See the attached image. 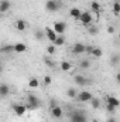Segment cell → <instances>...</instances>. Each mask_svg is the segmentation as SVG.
<instances>
[{
    "label": "cell",
    "mask_w": 120,
    "mask_h": 122,
    "mask_svg": "<svg viewBox=\"0 0 120 122\" xmlns=\"http://www.w3.org/2000/svg\"><path fill=\"white\" fill-rule=\"evenodd\" d=\"M72 53L74 54H83V53H86V46L82 43H76L72 47Z\"/></svg>",
    "instance_id": "obj_9"
},
{
    "label": "cell",
    "mask_w": 120,
    "mask_h": 122,
    "mask_svg": "<svg viewBox=\"0 0 120 122\" xmlns=\"http://www.w3.org/2000/svg\"><path fill=\"white\" fill-rule=\"evenodd\" d=\"M45 37L52 43V44H55V41H57V38H58V34L55 33L54 29H51V27H47L45 29Z\"/></svg>",
    "instance_id": "obj_5"
},
{
    "label": "cell",
    "mask_w": 120,
    "mask_h": 122,
    "mask_svg": "<svg viewBox=\"0 0 120 122\" xmlns=\"http://www.w3.org/2000/svg\"><path fill=\"white\" fill-rule=\"evenodd\" d=\"M11 9V1H9V0H1L0 1V13H7L9 10Z\"/></svg>",
    "instance_id": "obj_10"
},
{
    "label": "cell",
    "mask_w": 120,
    "mask_h": 122,
    "mask_svg": "<svg viewBox=\"0 0 120 122\" xmlns=\"http://www.w3.org/2000/svg\"><path fill=\"white\" fill-rule=\"evenodd\" d=\"M78 94H79V92L76 91L75 88H68V90H66V95H68L69 98H76Z\"/></svg>",
    "instance_id": "obj_21"
},
{
    "label": "cell",
    "mask_w": 120,
    "mask_h": 122,
    "mask_svg": "<svg viewBox=\"0 0 120 122\" xmlns=\"http://www.w3.org/2000/svg\"><path fill=\"white\" fill-rule=\"evenodd\" d=\"M14 27H16V30H18V31H24L27 29V23L24 20H17L14 23Z\"/></svg>",
    "instance_id": "obj_15"
},
{
    "label": "cell",
    "mask_w": 120,
    "mask_h": 122,
    "mask_svg": "<svg viewBox=\"0 0 120 122\" xmlns=\"http://www.w3.org/2000/svg\"><path fill=\"white\" fill-rule=\"evenodd\" d=\"M106 109H107V112L113 114V112L116 111V107H113V105H110V104H106Z\"/></svg>",
    "instance_id": "obj_31"
},
{
    "label": "cell",
    "mask_w": 120,
    "mask_h": 122,
    "mask_svg": "<svg viewBox=\"0 0 120 122\" xmlns=\"http://www.w3.org/2000/svg\"><path fill=\"white\" fill-rule=\"evenodd\" d=\"M102 54H103V51H102V48H99V47H93V51H92V56L93 57H102Z\"/></svg>",
    "instance_id": "obj_23"
},
{
    "label": "cell",
    "mask_w": 120,
    "mask_h": 122,
    "mask_svg": "<svg viewBox=\"0 0 120 122\" xmlns=\"http://www.w3.org/2000/svg\"><path fill=\"white\" fill-rule=\"evenodd\" d=\"M107 33L109 34H113L115 33V27H107Z\"/></svg>",
    "instance_id": "obj_37"
},
{
    "label": "cell",
    "mask_w": 120,
    "mask_h": 122,
    "mask_svg": "<svg viewBox=\"0 0 120 122\" xmlns=\"http://www.w3.org/2000/svg\"><path fill=\"white\" fill-rule=\"evenodd\" d=\"M51 115L54 117V118H57V119H61L62 118V115H64V111H62V108L61 107H54V108H51Z\"/></svg>",
    "instance_id": "obj_11"
},
{
    "label": "cell",
    "mask_w": 120,
    "mask_h": 122,
    "mask_svg": "<svg viewBox=\"0 0 120 122\" xmlns=\"http://www.w3.org/2000/svg\"><path fill=\"white\" fill-rule=\"evenodd\" d=\"M119 61H120L119 56H112V57H110V62H112V64H117Z\"/></svg>",
    "instance_id": "obj_32"
},
{
    "label": "cell",
    "mask_w": 120,
    "mask_h": 122,
    "mask_svg": "<svg viewBox=\"0 0 120 122\" xmlns=\"http://www.w3.org/2000/svg\"><path fill=\"white\" fill-rule=\"evenodd\" d=\"M60 68H61V71H64V72H68V71H71V68H72V64H71L69 61H61Z\"/></svg>",
    "instance_id": "obj_17"
},
{
    "label": "cell",
    "mask_w": 120,
    "mask_h": 122,
    "mask_svg": "<svg viewBox=\"0 0 120 122\" xmlns=\"http://www.w3.org/2000/svg\"><path fill=\"white\" fill-rule=\"evenodd\" d=\"M13 111L17 117H23L27 111V105H23V104H13Z\"/></svg>",
    "instance_id": "obj_4"
},
{
    "label": "cell",
    "mask_w": 120,
    "mask_h": 122,
    "mask_svg": "<svg viewBox=\"0 0 120 122\" xmlns=\"http://www.w3.org/2000/svg\"><path fill=\"white\" fill-rule=\"evenodd\" d=\"M40 108V99L32 95V94H28L27 97V109H37Z\"/></svg>",
    "instance_id": "obj_1"
},
{
    "label": "cell",
    "mask_w": 120,
    "mask_h": 122,
    "mask_svg": "<svg viewBox=\"0 0 120 122\" xmlns=\"http://www.w3.org/2000/svg\"><path fill=\"white\" fill-rule=\"evenodd\" d=\"M90 7H92V10L96 11V13L100 11V4H99L97 1H92V3H90Z\"/></svg>",
    "instance_id": "obj_26"
},
{
    "label": "cell",
    "mask_w": 120,
    "mask_h": 122,
    "mask_svg": "<svg viewBox=\"0 0 120 122\" xmlns=\"http://www.w3.org/2000/svg\"><path fill=\"white\" fill-rule=\"evenodd\" d=\"M50 105H51V108H54V107H57L58 104L55 102V99H51V101H50Z\"/></svg>",
    "instance_id": "obj_36"
},
{
    "label": "cell",
    "mask_w": 120,
    "mask_h": 122,
    "mask_svg": "<svg viewBox=\"0 0 120 122\" xmlns=\"http://www.w3.org/2000/svg\"><path fill=\"white\" fill-rule=\"evenodd\" d=\"M88 33H89V34H92V36H95V34L97 33V29H96V27H92V26H90L89 29H88Z\"/></svg>",
    "instance_id": "obj_33"
},
{
    "label": "cell",
    "mask_w": 120,
    "mask_h": 122,
    "mask_svg": "<svg viewBox=\"0 0 120 122\" xmlns=\"http://www.w3.org/2000/svg\"><path fill=\"white\" fill-rule=\"evenodd\" d=\"M44 62H45L48 67H54V62H52V60H51V58H44Z\"/></svg>",
    "instance_id": "obj_34"
},
{
    "label": "cell",
    "mask_w": 120,
    "mask_h": 122,
    "mask_svg": "<svg viewBox=\"0 0 120 122\" xmlns=\"http://www.w3.org/2000/svg\"><path fill=\"white\" fill-rule=\"evenodd\" d=\"M116 81L120 84V72H117V74H116Z\"/></svg>",
    "instance_id": "obj_38"
},
{
    "label": "cell",
    "mask_w": 120,
    "mask_h": 122,
    "mask_svg": "<svg viewBox=\"0 0 120 122\" xmlns=\"http://www.w3.org/2000/svg\"><path fill=\"white\" fill-rule=\"evenodd\" d=\"M54 30L58 36H62L66 30V23L65 21H55L54 23Z\"/></svg>",
    "instance_id": "obj_6"
},
{
    "label": "cell",
    "mask_w": 120,
    "mask_h": 122,
    "mask_svg": "<svg viewBox=\"0 0 120 122\" xmlns=\"http://www.w3.org/2000/svg\"><path fill=\"white\" fill-rule=\"evenodd\" d=\"M35 38H37L38 41H41V40H44V38H45V31L35 30Z\"/></svg>",
    "instance_id": "obj_24"
},
{
    "label": "cell",
    "mask_w": 120,
    "mask_h": 122,
    "mask_svg": "<svg viewBox=\"0 0 120 122\" xmlns=\"http://www.w3.org/2000/svg\"><path fill=\"white\" fill-rule=\"evenodd\" d=\"M119 38H120V34H119Z\"/></svg>",
    "instance_id": "obj_42"
},
{
    "label": "cell",
    "mask_w": 120,
    "mask_h": 122,
    "mask_svg": "<svg viewBox=\"0 0 120 122\" xmlns=\"http://www.w3.org/2000/svg\"><path fill=\"white\" fill-rule=\"evenodd\" d=\"M51 82H52L51 77H50V75H45V77H44V80H42V84H44V85H50Z\"/></svg>",
    "instance_id": "obj_30"
},
{
    "label": "cell",
    "mask_w": 120,
    "mask_h": 122,
    "mask_svg": "<svg viewBox=\"0 0 120 122\" xmlns=\"http://www.w3.org/2000/svg\"><path fill=\"white\" fill-rule=\"evenodd\" d=\"M92 51H93V47L92 46H86V53L88 54H92Z\"/></svg>",
    "instance_id": "obj_35"
},
{
    "label": "cell",
    "mask_w": 120,
    "mask_h": 122,
    "mask_svg": "<svg viewBox=\"0 0 120 122\" xmlns=\"http://www.w3.org/2000/svg\"><path fill=\"white\" fill-rule=\"evenodd\" d=\"M65 44V37L64 36H58V38H57V41H55V46L57 47H61V46H64Z\"/></svg>",
    "instance_id": "obj_28"
},
{
    "label": "cell",
    "mask_w": 120,
    "mask_h": 122,
    "mask_svg": "<svg viewBox=\"0 0 120 122\" xmlns=\"http://www.w3.org/2000/svg\"><path fill=\"white\" fill-rule=\"evenodd\" d=\"M106 101H107V104H110V105H113V107H120V101L116 98V97H113V95H107L106 97Z\"/></svg>",
    "instance_id": "obj_14"
},
{
    "label": "cell",
    "mask_w": 120,
    "mask_h": 122,
    "mask_svg": "<svg viewBox=\"0 0 120 122\" xmlns=\"http://www.w3.org/2000/svg\"><path fill=\"white\" fill-rule=\"evenodd\" d=\"M82 13H83V11H81L78 7H72V9L69 10V16H71L72 19H75V20H79L81 16H82Z\"/></svg>",
    "instance_id": "obj_12"
},
{
    "label": "cell",
    "mask_w": 120,
    "mask_h": 122,
    "mask_svg": "<svg viewBox=\"0 0 120 122\" xmlns=\"http://www.w3.org/2000/svg\"><path fill=\"white\" fill-rule=\"evenodd\" d=\"M69 119H71V122H88L86 115H85L82 111H75V112H72L71 117H69Z\"/></svg>",
    "instance_id": "obj_2"
},
{
    "label": "cell",
    "mask_w": 120,
    "mask_h": 122,
    "mask_svg": "<svg viewBox=\"0 0 120 122\" xmlns=\"http://www.w3.org/2000/svg\"><path fill=\"white\" fill-rule=\"evenodd\" d=\"M89 102H90V107H92L93 109H97V108H100V99H97V98H95V97H93Z\"/></svg>",
    "instance_id": "obj_19"
},
{
    "label": "cell",
    "mask_w": 120,
    "mask_h": 122,
    "mask_svg": "<svg viewBox=\"0 0 120 122\" xmlns=\"http://www.w3.org/2000/svg\"><path fill=\"white\" fill-rule=\"evenodd\" d=\"M61 7L60 1H57V0H47L45 1V9H47V11H50V13H55V11H58Z\"/></svg>",
    "instance_id": "obj_3"
},
{
    "label": "cell",
    "mask_w": 120,
    "mask_h": 122,
    "mask_svg": "<svg viewBox=\"0 0 120 122\" xmlns=\"http://www.w3.org/2000/svg\"><path fill=\"white\" fill-rule=\"evenodd\" d=\"M90 64H92V62H90L89 60H82L81 64H79V67L83 68V70H88V68H90Z\"/></svg>",
    "instance_id": "obj_25"
},
{
    "label": "cell",
    "mask_w": 120,
    "mask_h": 122,
    "mask_svg": "<svg viewBox=\"0 0 120 122\" xmlns=\"http://www.w3.org/2000/svg\"><path fill=\"white\" fill-rule=\"evenodd\" d=\"M107 122H116V119H115V118H109V119H107Z\"/></svg>",
    "instance_id": "obj_39"
},
{
    "label": "cell",
    "mask_w": 120,
    "mask_h": 122,
    "mask_svg": "<svg viewBox=\"0 0 120 122\" xmlns=\"http://www.w3.org/2000/svg\"><path fill=\"white\" fill-rule=\"evenodd\" d=\"M79 21L83 26H90V23H92V14H90L89 11H83L82 16H81V19H79Z\"/></svg>",
    "instance_id": "obj_8"
},
{
    "label": "cell",
    "mask_w": 120,
    "mask_h": 122,
    "mask_svg": "<svg viewBox=\"0 0 120 122\" xmlns=\"http://www.w3.org/2000/svg\"><path fill=\"white\" fill-rule=\"evenodd\" d=\"M113 14H116V16H119L120 14V1H113Z\"/></svg>",
    "instance_id": "obj_22"
},
{
    "label": "cell",
    "mask_w": 120,
    "mask_h": 122,
    "mask_svg": "<svg viewBox=\"0 0 120 122\" xmlns=\"http://www.w3.org/2000/svg\"><path fill=\"white\" fill-rule=\"evenodd\" d=\"M28 87H30V88H38V87H40V81H38L37 78H30Z\"/></svg>",
    "instance_id": "obj_20"
},
{
    "label": "cell",
    "mask_w": 120,
    "mask_h": 122,
    "mask_svg": "<svg viewBox=\"0 0 120 122\" xmlns=\"http://www.w3.org/2000/svg\"><path fill=\"white\" fill-rule=\"evenodd\" d=\"M11 51H14V44L13 46H4V47H1V53H11Z\"/></svg>",
    "instance_id": "obj_27"
},
{
    "label": "cell",
    "mask_w": 120,
    "mask_h": 122,
    "mask_svg": "<svg viewBox=\"0 0 120 122\" xmlns=\"http://www.w3.org/2000/svg\"><path fill=\"white\" fill-rule=\"evenodd\" d=\"M9 92H10V88H9L7 84H1L0 85V95H1V98H6L9 95Z\"/></svg>",
    "instance_id": "obj_18"
},
{
    "label": "cell",
    "mask_w": 120,
    "mask_h": 122,
    "mask_svg": "<svg viewBox=\"0 0 120 122\" xmlns=\"http://www.w3.org/2000/svg\"><path fill=\"white\" fill-rule=\"evenodd\" d=\"M92 98H93V95H92L89 91H82V92H79V94H78V97H76V99H78L79 102H89Z\"/></svg>",
    "instance_id": "obj_7"
},
{
    "label": "cell",
    "mask_w": 120,
    "mask_h": 122,
    "mask_svg": "<svg viewBox=\"0 0 120 122\" xmlns=\"http://www.w3.org/2000/svg\"><path fill=\"white\" fill-rule=\"evenodd\" d=\"M100 1H107V0H100Z\"/></svg>",
    "instance_id": "obj_40"
},
{
    "label": "cell",
    "mask_w": 120,
    "mask_h": 122,
    "mask_svg": "<svg viewBox=\"0 0 120 122\" xmlns=\"http://www.w3.org/2000/svg\"><path fill=\"white\" fill-rule=\"evenodd\" d=\"M55 50H57V46H55V44H51V46H48V47H47V53H48L50 56L55 54Z\"/></svg>",
    "instance_id": "obj_29"
},
{
    "label": "cell",
    "mask_w": 120,
    "mask_h": 122,
    "mask_svg": "<svg viewBox=\"0 0 120 122\" xmlns=\"http://www.w3.org/2000/svg\"><path fill=\"white\" fill-rule=\"evenodd\" d=\"M74 80H75V82L79 84V85H88V84L90 82L89 80H88L86 77H83V75H75Z\"/></svg>",
    "instance_id": "obj_13"
},
{
    "label": "cell",
    "mask_w": 120,
    "mask_h": 122,
    "mask_svg": "<svg viewBox=\"0 0 120 122\" xmlns=\"http://www.w3.org/2000/svg\"><path fill=\"white\" fill-rule=\"evenodd\" d=\"M27 50V46L24 44V43H16L14 44V53H24Z\"/></svg>",
    "instance_id": "obj_16"
},
{
    "label": "cell",
    "mask_w": 120,
    "mask_h": 122,
    "mask_svg": "<svg viewBox=\"0 0 120 122\" xmlns=\"http://www.w3.org/2000/svg\"><path fill=\"white\" fill-rule=\"evenodd\" d=\"M115 1H120V0H115Z\"/></svg>",
    "instance_id": "obj_41"
}]
</instances>
